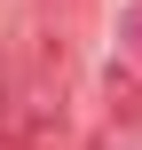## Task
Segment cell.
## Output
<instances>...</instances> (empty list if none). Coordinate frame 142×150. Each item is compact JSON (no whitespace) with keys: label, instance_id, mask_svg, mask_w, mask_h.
Here are the masks:
<instances>
[{"label":"cell","instance_id":"1","mask_svg":"<svg viewBox=\"0 0 142 150\" xmlns=\"http://www.w3.org/2000/svg\"><path fill=\"white\" fill-rule=\"evenodd\" d=\"M8 142L16 150H63L71 142V103H63V71H47V63H24L16 79H8Z\"/></svg>","mask_w":142,"mask_h":150},{"label":"cell","instance_id":"2","mask_svg":"<svg viewBox=\"0 0 142 150\" xmlns=\"http://www.w3.org/2000/svg\"><path fill=\"white\" fill-rule=\"evenodd\" d=\"M103 103H111V142H126V134L142 127V79L111 63V79H103Z\"/></svg>","mask_w":142,"mask_h":150},{"label":"cell","instance_id":"3","mask_svg":"<svg viewBox=\"0 0 142 150\" xmlns=\"http://www.w3.org/2000/svg\"><path fill=\"white\" fill-rule=\"evenodd\" d=\"M119 47L142 63V0H126V16H119Z\"/></svg>","mask_w":142,"mask_h":150}]
</instances>
